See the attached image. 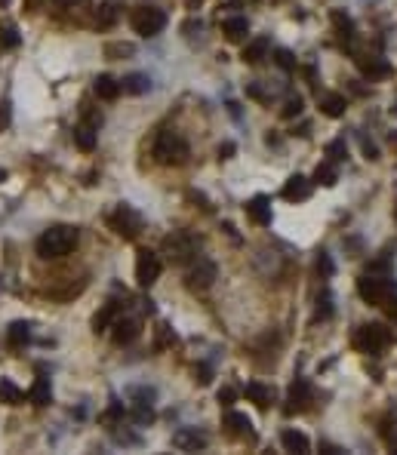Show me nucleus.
Masks as SVG:
<instances>
[{
    "instance_id": "f257e3e1",
    "label": "nucleus",
    "mask_w": 397,
    "mask_h": 455,
    "mask_svg": "<svg viewBox=\"0 0 397 455\" xmlns=\"http://www.w3.org/2000/svg\"><path fill=\"white\" fill-rule=\"evenodd\" d=\"M77 246V228L71 225H53L37 237V255L40 259H62Z\"/></svg>"
},
{
    "instance_id": "f03ea898",
    "label": "nucleus",
    "mask_w": 397,
    "mask_h": 455,
    "mask_svg": "<svg viewBox=\"0 0 397 455\" xmlns=\"http://www.w3.org/2000/svg\"><path fill=\"white\" fill-rule=\"evenodd\" d=\"M191 157L188 151V141L179 136L176 130H167L160 132L158 141H154V160L164 163V166H182Z\"/></svg>"
},
{
    "instance_id": "7ed1b4c3",
    "label": "nucleus",
    "mask_w": 397,
    "mask_h": 455,
    "mask_svg": "<svg viewBox=\"0 0 397 455\" xmlns=\"http://www.w3.org/2000/svg\"><path fill=\"white\" fill-rule=\"evenodd\" d=\"M357 293L360 298H364L366 304H385L388 298H394L397 293V286H394V280L391 277H385V274H364L357 280Z\"/></svg>"
},
{
    "instance_id": "20e7f679",
    "label": "nucleus",
    "mask_w": 397,
    "mask_h": 455,
    "mask_svg": "<svg viewBox=\"0 0 397 455\" xmlns=\"http://www.w3.org/2000/svg\"><path fill=\"white\" fill-rule=\"evenodd\" d=\"M164 255L173 265H185V261L197 259V240L191 237L188 231H173L169 237H164Z\"/></svg>"
},
{
    "instance_id": "39448f33",
    "label": "nucleus",
    "mask_w": 397,
    "mask_h": 455,
    "mask_svg": "<svg viewBox=\"0 0 397 455\" xmlns=\"http://www.w3.org/2000/svg\"><path fill=\"white\" fill-rule=\"evenodd\" d=\"M108 225H111V231H115L117 237L133 240V237H139V231H142V216L133 209L130 203H120L108 216Z\"/></svg>"
},
{
    "instance_id": "423d86ee",
    "label": "nucleus",
    "mask_w": 397,
    "mask_h": 455,
    "mask_svg": "<svg viewBox=\"0 0 397 455\" xmlns=\"http://www.w3.org/2000/svg\"><path fill=\"white\" fill-rule=\"evenodd\" d=\"M391 341V332L385 329L382 323H370V326H360L357 332H354V347L364 354H379L382 347Z\"/></svg>"
},
{
    "instance_id": "0eeeda50",
    "label": "nucleus",
    "mask_w": 397,
    "mask_h": 455,
    "mask_svg": "<svg viewBox=\"0 0 397 455\" xmlns=\"http://www.w3.org/2000/svg\"><path fill=\"white\" fill-rule=\"evenodd\" d=\"M133 31L142 34V37H154V34H160L167 28V16L164 10H158V6H142V10L133 12Z\"/></svg>"
},
{
    "instance_id": "6e6552de",
    "label": "nucleus",
    "mask_w": 397,
    "mask_h": 455,
    "mask_svg": "<svg viewBox=\"0 0 397 455\" xmlns=\"http://www.w3.org/2000/svg\"><path fill=\"white\" fill-rule=\"evenodd\" d=\"M160 277V259L151 250H139L136 255V283L142 289H148L151 283H158Z\"/></svg>"
},
{
    "instance_id": "1a4fd4ad",
    "label": "nucleus",
    "mask_w": 397,
    "mask_h": 455,
    "mask_svg": "<svg viewBox=\"0 0 397 455\" xmlns=\"http://www.w3.org/2000/svg\"><path fill=\"white\" fill-rule=\"evenodd\" d=\"M185 280H188V289H210L212 280H216V265H212L210 259H197L194 265L188 268Z\"/></svg>"
},
{
    "instance_id": "9d476101",
    "label": "nucleus",
    "mask_w": 397,
    "mask_h": 455,
    "mask_svg": "<svg viewBox=\"0 0 397 455\" xmlns=\"http://www.w3.org/2000/svg\"><path fill=\"white\" fill-rule=\"evenodd\" d=\"M308 406H311V385L305 379H296L293 385H289L287 406H283V412H287V415H296V412H305Z\"/></svg>"
},
{
    "instance_id": "9b49d317",
    "label": "nucleus",
    "mask_w": 397,
    "mask_h": 455,
    "mask_svg": "<svg viewBox=\"0 0 397 455\" xmlns=\"http://www.w3.org/2000/svg\"><path fill=\"white\" fill-rule=\"evenodd\" d=\"M173 446L182 452H197V449H207V433L197 431V428H182L173 433Z\"/></svg>"
},
{
    "instance_id": "f8f14e48",
    "label": "nucleus",
    "mask_w": 397,
    "mask_h": 455,
    "mask_svg": "<svg viewBox=\"0 0 397 455\" xmlns=\"http://www.w3.org/2000/svg\"><path fill=\"white\" fill-rule=\"evenodd\" d=\"M139 320L136 317H115L111 320V336H115L117 345H130V341L139 338Z\"/></svg>"
},
{
    "instance_id": "ddd939ff",
    "label": "nucleus",
    "mask_w": 397,
    "mask_h": 455,
    "mask_svg": "<svg viewBox=\"0 0 397 455\" xmlns=\"http://www.w3.org/2000/svg\"><path fill=\"white\" fill-rule=\"evenodd\" d=\"M280 197L283 200H289V203H299V200H308L311 197V179H305V175H289L287 184H283V191H280Z\"/></svg>"
},
{
    "instance_id": "4468645a",
    "label": "nucleus",
    "mask_w": 397,
    "mask_h": 455,
    "mask_svg": "<svg viewBox=\"0 0 397 455\" xmlns=\"http://www.w3.org/2000/svg\"><path fill=\"white\" fill-rule=\"evenodd\" d=\"M246 216H250V222L256 225H271V200H268L265 194H256L253 200H246Z\"/></svg>"
},
{
    "instance_id": "2eb2a0df",
    "label": "nucleus",
    "mask_w": 397,
    "mask_h": 455,
    "mask_svg": "<svg viewBox=\"0 0 397 455\" xmlns=\"http://www.w3.org/2000/svg\"><path fill=\"white\" fill-rule=\"evenodd\" d=\"M357 68L366 80H385V77H391V65H388L385 59H375V55H370V59H357Z\"/></svg>"
},
{
    "instance_id": "dca6fc26",
    "label": "nucleus",
    "mask_w": 397,
    "mask_h": 455,
    "mask_svg": "<svg viewBox=\"0 0 397 455\" xmlns=\"http://www.w3.org/2000/svg\"><path fill=\"white\" fill-rule=\"evenodd\" d=\"M222 424L231 437H253V422L244 415V412H225Z\"/></svg>"
},
{
    "instance_id": "f3484780",
    "label": "nucleus",
    "mask_w": 397,
    "mask_h": 455,
    "mask_svg": "<svg viewBox=\"0 0 397 455\" xmlns=\"http://www.w3.org/2000/svg\"><path fill=\"white\" fill-rule=\"evenodd\" d=\"M96 130H99V126L96 123H90V120H83V123H77L74 126V145L77 148H81V151H93V148H96Z\"/></svg>"
},
{
    "instance_id": "a211bd4d",
    "label": "nucleus",
    "mask_w": 397,
    "mask_h": 455,
    "mask_svg": "<svg viewBox=\"0 0 397 455\" xmlns=\"http://www.w3.org/2000/svg\"><path fill=\"white\" fill-rule=\"evenodd\" d=\"M93 92L99 98H105V102H115L120 96V80H115L111 74H99L93 80Z\"/></svg>"
},
{
    "instance_id": "6ab92c4d",
    "label": "nucleus",
    "mask_w": 397,
    "mask_h": 455,
    "mask_svg": "<svg viewBox=\"0 0 397 455\" xmlns=\"http://www.w3.org/2000/svg\"><path fill=\"white\" fill-rule=\"evenodd\" d=\"M222 34L231 40V44H240V40L250 34V22H246L244 16H231L222 22Z\"/></svg>"
},
{
    "instance_id": "aec40b11",
    "label": "nucleus",
    "mask_w": 397,
    "mask_h": 455,
    "mask_svg": "<svg viewBox=\"0 0 397 455\" xmlns=\"http://www.w3.org/2000/svg\"><path fill=\"white\" fill-rule=\"evenodd\" d=\"M28 341H31V323H25V320L10 323V329H6V345L10 347H25Z\"/></svg>"
},
{
    "instance_id": "412c9836",
    "label": "nucleus",
    "mask_w": 397,
    "mask_h": 455,
    "mask_svg": "<svg viewBox=\"0 0 397 455\" xmlns=\"http://www.w3.org/2000/svg\"><path fill=\"white\" fill-rule=\"evenodd\" d=\"M265 55H268V37H253L250 44L244 46V55H240V59H244L246 65H259Z\"/></svg>"
},
{
    "instance_id": "4be33fe9",
    "label": "nucleus",
    "mask_w": 397,
    "mask_h": 455,
    "mask_svg": "<svg viewBox=\"0 0 397 455\" xmlns=\"http://www.w3.org/2000/svg\"><path fill=\"white\" fill-rule=\"evenodd\" d=\"M280 446H283L287 452H302V455L311 449L308 437H305L302 431H283V433H280Z\"/></svg>"
},
{
    "instance_id": "5701e85b",
    "label": "nucleus",
    "mask_w": 397,
    "mask_h": 455,
    "mask_svg": "<svg viewBox=\"0 0 397 455\" xmlns=\"http://www.w3.org/2000/svg\"><path fill=\"white\" fill-rule=\"evenodd\" d=\"M28 400H31L34 406H47V403L53 400V388H49L47 375H40V379L31 385V390H28Z\"/></svg>"
},
{
    "instance_id": "b1692460",
    "label": "nucleus",
    "mask_w": 397,
    "mask_h": 455,
    "mask_svg": "<svg viewBox=\"0 0 397 455\" xmlns=\"http://www.w3.org/2000/svg\"><path fill=\"white\" fill-rule=\"evenodd\" d=\"M246 397H250L259 409H268V406H271V400H274L271 388H265L262 381H250V385H246Z\"/></svg>"
},
{
    "instance_id": "393cba45",
    "label": "nucleus",
    "mask_w": 397,
    "mask_h": 455,
    "mask_svg": "<svg viewBox=\"0 0 397 455\" xmlns=\"http://www.w3.org/2000/svg\"><path fill=\"white\" fill-rule=\"evenodd\" d=\"M345 108H348V102H345V96H339V92H327V96L321 98V111L327 114V117H342Z\"/></svg>"
},
{
    "instance_id": "a878e982",
    "label": "nucleus",
    "mask_w": 397,
    "mask_h": 455,
    "mask_svg": "<svg viewBox=\"0 0 397 455\" xmlns=\"http://www.w3.org/2000/svg\"><path fill=\"white\" fill-rule=\"evenodd\" d=\"M120 89L133 92V96H145V92L151 89V80H148V74H126L124 80H120Z\"/></svg>"
},
{
    "instance_id": "bb28decb",
    "label": "nucleus",
    "mask_w": 397,
    "mask_h": 455,
    "mask_svg": "<svg viewBox=\"0 0 397 455\" xmlns=\"http://www.w3.org/2000/svg\"><path fill=\"white\" fill-rule=\"evenodd\" d=\"M22 400H25V394L16 388V381L0 379V403H6V406H19Z\"/></svg>"
},
{
    "instance_id": "cd10ccee",
    "label": "nucleus",
    "mask_w": 397,
    "mask_h": 455,
    "mask_svg": "<svg viewBox=\"0 0 397 455\" xmlns=\"http://www.w3.org/2000/svg\"><path fill=\"white\" fill-rule=\"evenodd\" d=\"M336 182H339V173H336V166H332V160L321 163V166L314 169V179H311V184H323V188H332Z\"/></svg>"
},
{
    "instance_id": "c85d7f7f",
    "label": "nucleus",
    "mask_w": 397,
    "mask_h": 455,
    "mask_svg": "<svg viewBox=\"0 0 397 455\" xmlns=\"http://www.w3.org/2000/svg\"><path fill=\"white\" fill-rule=\"evenodd\" d=\"M330 19H332V25H336V31L342 34V37H354V22H351V16L348 12H342V10H332L330 12Z\"/></svg>"
},
{
    "instance_id": "c756f323",
    "label": "nucleus",
    "mask_w": 397,
    "mask_h": 455,
    "mask_svg": "<svg viewBox=\"0 0 397 455\" xmlns=\"http://www.w3.org/2000/svg\"><path fill=\"white\" fill-rule=\"evenodd\" d=\"M115 19H117V6L105 3V0H96V22H99V28H108Z\"/></svg>"
},
{
    "instance_id": "7c9ffc66",
    "label": "nucleus",
    "mask_w": 397,
    "mask_h": 455,
    "mask_svg": "<svg viewBox=\"0 0 397 455\" xmlns=\"http://www.w3.org/2000/svg\"><path fill=\"white\" fill-rule=\"evenodd\" d=\"M19 40H22V37H19V28L16 25H12V22L0 25V46H3V49H16Z\"/></svg>"
},
{
    "instance_id": "2f4dec72",
    "label": "nucleus",
    "mask_w": 397,
    "mask_h": 455,
    "mask_svg": "<svg viewBox=\"0 0 397 455\" xmlns=\"http://www.w3.org/2000/svg\"><path fill=\"white\" fill-rule=\"evenodd\" d=\"M130 403L133 406H151L154 403V388H133L130 390Z\"/></svg>"
},
{
    "instance_id": "473e14b6",
    "label": "nucleus",
    "mask_w": 397,
    "mask_h": 455,
    "mask_svg": "<svg viewBox=\"0 0 397 455\" xmlns=\"http://www.w3.org/2000/svg\"><path fill=\"white\" fill-rule=\"evenodd\" d=\"M111 320H115V304H105V308L93 317V329L96 332H105L111 326Z\"/></svg>"
},
{
    "instance_id": "72a5a7b5",
    "label": "nucleus",
    "mask_w": 397,
    "mask_h": 455,
    "mask_svg": "<svg viewBox=\"0 0 397 455\" xmlns=\"http://www.w3.org/2000/svg\"><path fill=\"white\" fill-rule=\"evenodd\" d=\"M302 108H305V102H302V96H289L287 102H283V108H280V114L287 120H293V117H299L302 114Z\"/></svg>"
},
{
    "instance_id": "f704fd0d",
    "label": "nucleus",
    "mask_w": 397,
    "mask_h": 455,
    "mask_svg": "<svg viewBox=\"0 0 397 455\" xmlns=\"http://www.w3.org/2000/svg\"><path fill=\"white\" fill-rule=\"evenodd\" d=\"M327 157L332 163H339V160H345L348 157V148H345V139H332L330 145H327Z\"/></svg>"
},
{
    "instance_id": "c9c22d12",
    "label": "nucleus",
    "mask_w": 397,
    "mask_h": 455,
    "mask_svg": "<svg viewBox=\"0 0 397 455\" xmlns=\"http://www.w3.org/2000/svg\"><path fill=\"white\" fill-rule=\"evenodd\" d=\"M133 53H136L133 44H108L105 46V55H108V59H124V55H133Z\"/></svg>"
},
{
    "instance_id": "e433bc0d",
    "label": "nucleus",
    "mask_w": 397,
    "mask_h": 455,
    "mask_svg": "<svg viewBox=\"0 0 397 455\" xmlns=\"http://www.w3.org/2000/svg\"><path fill=\"white\" fill-rule=\"evenodd\" d=\"M274 59H278V65L283 71H293L296 68V55L289 53V49H278V53H274Z\"/></svg>"
},
{
    "instance_id": "4c0bfd02",
    "label": "nucleus",
    "mask_w": 397,
    "mask_h": 455,
    "mask_svg": "<svg viewBox=\"0 0 397 455\" xmlns=\"http://www.w3.org/2000/svg\"><path fill=\"white\" fill-rule=\"evenodd\" d=\"M360 148H364V157H366V160H379V148H375V141H370V139L360 136Z\"/></svg>"
},
{
    "instance_id": "58836bf2",
    "label": "nucleus",
    "mask_w": 397,
    "mask_h": 455,
    "mask_svg": "<svg viewBox=\"0 0 397 455\" xmlns=\"http://www.w3.org/2000/svg\"><path fill=\"white\" fill-rule=\"evenodd\" d=\"M169 341H176V336H173V329H169L167 323H160L158 326V347H164V345H169Z\"/></svg>"
},
{
    "instance_id": "ea45409f",
    "label": "nucleus",
    "mask_w": 397,
    "mask_h": 455,
    "mask_svg": "<svg viewBox=\"0 0 397 455\" xmlns=\"http://www.w3.org/2000/svg\"><path fill=\"white\" fill-rule=\"evenodd\" d=\"M330 311H332V298H330L327 293H323V295H321V302H317V317L327 320V317H330Z\"/></svg>"
},
{
    "instance_id": "a19ab883",
    "label": "nucleus",
    "mask_w": 397,
    "mask_h": 455,
    "mask_svg": "<svg viewBox=\"0 0 397 455\" xmlns=\"http://www.w3.org/2000/svg\"><path fill=\"white\" fill-rule=\"evenodd\" d=\"M246 96H250V98H256V102H268L265 89H262L259 83H246Z\"/></svg>"
},
{
    "instance_id": "79ce46f5",
    "label": "nucleus",
    "mask_w": 397,
    "mask_h": 455,
    "mask_svg": "<svg viewBox=\"0 0 397 455\" xmlns=\"http://www.w3.org/2000/svg\"><path fill=\"white\" fill-rule=\"evenodd\" d=\"M317 271H321L323 277H332V261L327 252H321V259H317Z\"/></svg>"
},
{
    "instance_id": "37998d69",
    "label": "nucleus",
    "mask_w": 397,
    "mask_h": 455,
    "mask_svg": "<svg viewBox=\"0 0 397 455\" xmlns=\"http://www.w3.org/2000/svg\"><path fill=\"white\" fill-rule=\"evenodd\" d=\"M234 397H237V394H234V388H222V390H219V403H222V406H231Z\"/></svg>"
},
{
    "instance_id": "c03bdc74",
    "label": "nucleus",
    "mask_w": 397,
    "mask_h": 455,
    "mask_svg": "<svg viewBox=\"0 0 397 455\" xmlns=\"http://www.w3.org/2000/svg\"><path fill=\"white\" fill-rule=\"evenodd\" d=\"M231 154H234V141H225V145H219V157H222V160H228Z\"/></svg>"
},
{
    "instance_id": "a18cd8bd",
    "label": "nucleus",
    "mask_w": 397,
    "mask_h": 455,
    "mask_svg": "<svg viewBox=\"0 0 397 455\" xmlns=\"http://www.w3.org/2000/svg\"><path fill=\"white\" fill-rule=\"evenodd\" d=\"M210 366H197V381H201V385H210Z\"/></svg>"
},
{
    "instance_id": "49530a36",
    "label": "nucleus",
    "mask_w": 397,
    "mask_h": 455,
    "mask_svg": "<svg viewBox=\"0 0 397 455\" xmlns=\"http://www.w3.org/2000/svg\"><path fill=\"white\" fill-rule=\"evenodd\" d=\"M321 452L323 455H339L342 449H339V446H330V443H321Z\"/></svg>"
},
{
    "instance_id": "de8ad7c7",
    "label": "nucleus",
    "mask_w": 397,
    "mask_h": 455,
    "mask_svg": "<svg viewBox=\"0 0 397 455\" xmlns=\"http://www.w3.org/2000/svg\"><path fill=\"white\" fill-rule=\"evenodd\" d=\"M6 120H10V114H6V108H0V130L6 126Z\"/></svg>"
},
{
    "instance_id": "09e8293b",
    "label": "nucleus",
    "mask_w": 397,
    "mask_h": 455,
    "mask_svg": "<svg viewBox=\"0 0 397 455\" xmlns=\"http://www.w3.org/2000/svg\"><path fill=\"white\" fill-rule=\"evenodd\" d=\"M56 3H59V6H74L77 0H56Z\"/></svg>"
},
{
    "instance_id": "8fccbe9b",
    "label": "nucleus",
    "mask_w": 397,
    "mask_h": 455,
    "mask_svg": "<svg viewBox=\"0 0 397 455\" xmlns=\"http://www.w3.org/2000/svg\"><path fill=\"white\" fill-rule=\"evenodd\" d=\"M391 148H397V132H391Z\"/></svg>"
},
{
    "instance_id": "3c124183",
    "label": "nucleus",
    "mask_w": 397,
    "mask_h": 455,
    "mask_svg": "<svg viewBox=\"0 0 397 455\" xmlns=\"http://www.w3.org/2000/svg\"><path fill=\"white\" fill-rule=\"evenodd\" d=\"M391 114H394V117H397V102H394V105H391Z\"/></svg>"
},
{
    "instance_id": "603ef678",
    "label": "nucleus",
    "mask_w": 397,
    "mask_h": 455,
    "mask_svg": "<svg viewBox=\"0 0 397 455\" xmlns=\"http://www.w3.org/2000/svg\"><path fill=\"white\" fill-rule=\"evenodd\" d=\"M6 179V173H3V169H0V182H3Z\"/></svg>"
},
{
    "instance_id": "864d4df0",
    "label": "nucleus",
    "mask_w": 397,
    "mask_h": 455,
    "mask_svg": "<svg viewBox=\"0 0 397 455\" xmlns=\"http://www.w3.org/2000/svg\"><path fill=\"white\" fill-rule=\"evenodd\" d=\"M394 216H397V209H394Z\"/></svg>"
}]
</instances>
